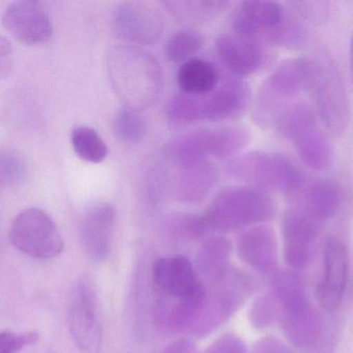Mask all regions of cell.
Wrapping results in <instances>:
<instances>
[{"label": "cell", "instance_id": "6da1fadb", "mask_svg": "<svg viewBox=\"0 0 353 353\" xmlns=\"http://www.w3.org/2000/svg\"><path fill=\"white\" fill-rule=\"evenodd\" d=\"M107 73L125 108L140 112L154 106L162 97L164 76L160 63L138 47H113L107 57Z\"/></svg>", "mask_w": 353, "mask_h": 353}, {"label": "cell", "instance_id": "7a4b0ae2", "mask_svg": "<svg viewBox=\"0 0 353 353\" xmlns=\"http://www.w3.org/2000/svg\"><path fill=\"white\" fill-rule=\"evenodd\" d=\"M249 103V86L241 77L233 75L225 78L206 96L179 94L173 97L167 105V117L177 125L203 121L221 123L243 115Z\"/></svg>", "mask_w": 353, "mask_h": 353}, {"label": "cell", "instance_id": "3957f363", "mask_svg": "<svg viewBox=\"0 0 353 353\" xmlns=\"http://www.w3.org/2000/svg\"><path fill=\"white\" fill-rule=\"evenodd\" d=\"M251 140L247 129L239 125L208 128L183 134L165 146L167 158L179 168L205 162L208 158L232 157Z\"/></svg>", "mask_w": 353, "mask_h": 353}, {"label": "cell", "instance_id": "277c9868", "mask_svg": "<svg viewBox=\"0 0 353 353\" xmlns=\"http://www.w3.org/2000/svg\"><path fill=\"white\" fill-rule=\"evenodd\" d=\"M272 198L251 185H234L221 190L203 214L210 230H230L263 222L274 216Z\"/></svg>", "mask_w": 353, "mask_h": 353}, {"label": "cell", "instance_id": "5b68a950", "mask_svg": "<svg viewBox=\"0 0 353 353\" xmlns=\"http://www.w3.org/2000/svg\"><path fill=\"white\" fill-rule=\"evenodd\" d=\"M229 176L260 190L290 193L303 187V172L286 157L274 152H253L227 164Z\"/></svg>", "mask_w": 353, "mask_h": 353}, {"label": "cell", "instance_id": "8992f818", "mask_svg": "<svg viewBox=\"0 0 353 353\" xmlns=\"http://www.w3.org/2000/svg\"><path fill=\"white\" fill-rule=\"evenodd\" d=\"M311 76V59L282 61L260 88L256 101V119L263 125H274L279 114L294 103L293 99L303 90H310Z\"/></svg>", "mask_w": 353, "mask_h": 353}, {"label": "cell", "instance_id": "52a82bcc", "mask_svg": "<svg viewBox=\"0 0 353 353\" xmlns=\"http://www.w3.org/2000/svg\"><path fill=\"white\" fill-rule=\"evenodd\" d=\"M312 61L310 90L313 94L321 121L334 134H342L350 119L348 98L342 78L334 63L326 57Z\"/></svg>", "mask_w": 353, "mask_h": 353}, {"label": "cell", "instance_id": "ba28073f", "mask_svg": "<svg viewBox=\"0 0 353 353\" xmlns=\"http://www.w3.org/2000/svg\"><path fill=\"white\" fill-rule=\"evenodd\" d=\"M68 323L79 353H100L103 328L98 295L90 276L74 283L68 305Z\"/></svg>", "mask_w": 353, "mask_h": 353}, {"label": "cell", "instance_id": "9c48e42d", "mask_svg": "<svg viewBox=\"0 0 353 353\" xmlns=\"http://www.w3.org/2000/svg\"><path fill=\"white\" fill-rule=\"evenodd\" d=\"M10 239L18 251L36 259H52L65 248L54 221L39 208H26L15 216Z\"/></svg>", "mask_w": 353, "mask_h": 353}, {"label": "cell", "instance_id": "30bf717a", "mask_svg": "<svg viewBox=\"0 0 353 353\" xmlns=\"http://www.w3.org/2000/svg\"><path fill=\"white\" fill-rule=\"evenodd\" d=\"M115 34L125 42L148 46L160 40L164 20L156 8L144 1H125L112 14Z\"/></svg>", "mask_w": 353, "mask_h": 353}, {"label": "cell", "instance_id": "8fae6325", "mask_svg": "<svg viewBox=\"0 0 353 353\" xmlns=\"http://www.w3.org/2000/svg\"><path fill=\"white\" fill-rule=\"evenodd\" d=\"M287 14L280 3L270 0H245L233 14L235 34L257 42L272 43Z\"/></svg>", "mask_w": 353, "mask_h": 353}, {"label": "cell", "instance_id": "7c38bea8", "mask_svg": "<svg viewBox=\"0 0 353 353\" xmlns=\"http://www.w3.org/2000/svg\"><path fill=\"white\" fill-rule=\"evenodd\" d=\"M5 30L26 46L45 44L53 34L52 23L42 5L32 0H16L3 15Z\"/></svg>", "mask_w": 353, "mask_h": 353}, {"label": "cell", "instance_id": "4fadbf2b", "mask_svg": "<svg viewBox=\"0 0 353 353\" xmlns=\"http://www.w3.org/2000/svg\"><path fill=\"white\" fill-rule=\"evenodd\" d=\"M117 212L108 203H97L82 216L79 236L88 257L94 262L108 259L114 239Z\"/></svg>", "mask_w": 353, "mask_h": 353}, {"label": "cell", "instance_id": "5bb4252c", "mask_svg": "<svg viewBox=\"0 0 353 353\" xmlns=\"http://www.w3.org/2000/svg\"><path fill=\"white\" fill-rule=\"evenodd\" d=\"M348 252L338 239H330L324 245L323 272L316 291L318 303L326 311L340 305L348 278Z\"/></svg>", "mask_w": 353, "mask_h": 353}, {"label": "cell", "instance_id": "9a60e30c", "mask_svg": "<svg viewBox=\"0 0 353 353\" xmlns=\"http://www.w3.org/2000/svg\"><path fill=\"white\" fill-rule=\"evenodd\" d=\"M152 276L159 294L166 296H194L205 289L193 264L185 256H167L157 260Z\"/></svg>", "mask_w": 353, "mask_h": 353}, {"label": "cell", "instance_id": "2e32d148", "mask_svg": "<svg viewBox=\"0 0 353 353\" xmlns=\"http://www.w3.org/2000/svg\"><path fill=\"white\" fill-rule=\"evenodd\" d=\"M216 48L221 61L237 77L255 74L265 63L266 54L261 43L235 32L219 36Z\"/></svg>", "mask_w": 353, "mask_h": 353}, {"label": "cell", "instance_id": "e0dca14e", "mask_svg": "<svg viewBox=\"0 0 353 353\" xmlns=\"http://www.w3.org/2000/svg\"><path fill=\"white\" fill-rule=\"evenodd\" d=\"M206 290L190 297H172L159 294L154 305V318L161 328L177 332L195 323L203 305Z\"/></svg>", "mask_w": 353, "mask_h": 353}, {"label": "cell", "instance_id": "ac0fdd59", "mask_svg": "<svg viewBox=\"0 0 353 353\" xmlns=\"http://www.w3.org/2000/svg\"><path fill=\"white\" fill-rule=\"evenodd\" d=\"M218 179V170L208 161L179 168L173 183V196L181 203H198L205 199Z\"/></svg>", "mask_w": 353, "mask_h": 353}, {"label": "cell", "instance_id": "d6986e66", "mask_svg": "<svg viewBox=\"0 0 353 353\" xmlns=\"http://www.w3.org/2000/svg\"><path fill=\"white\" fill-rule=\"evenodd\" d=\"M342 202L343 191L336 183L318 181L303 192L294 208L315 222H320L334 216Z\"/></svg>", "mask_w": 353, "mask_h": 353}, {"label": "cell", "instance_id": "ffe728a7", "mask_svg": "<svg viewBox=\"0 0 353 353\" xmlns=\"http://www.w3.org/2000/svg\"><path fill=\"white\" fill-rule=\"evenodd\" d=\"M220 73L214 63L202 59L183 63L177 72V82L183 94L202 97L214 92L220 84Z\"/></svg>", "mask_w": 353, "mask_h": 353}, {"label": "cell", "instance_id": "44dd1931", "mask_svg": "<svg viewBox=\"0 0 353 353\" xmlns=\"http://www.w3.org/2000/svg\"><path fill=\"white\" fill-rule=\"evenodd\" d=\"M161 3L177 21L188 26L208 23L229 6L224 0H164Z\"/></svg>", "mask_w": 353, "mask_h": 353}, {"label": "cell", "instance_id": "7402d4cb", "mask_svg": "<svg viewBox=\"0 0 353 353\" xmlns=\"http://www.w3.org/2000/svg\"><path fill=\"white\" fill-rule=\"evenodd\" d=\"M292 142L303 162L313 170H325L332 165V144L317 125L299 134Z\"/></svg>", "mask_w": 353, "mask_h": 353}, {"label": "cell", "instance_id": "603a6c76", "mask_svg": "<svg viewBox=\"0 0 353 353\" xmlns=\"http://www.w3.org/2000/svg\"><path fill=\"white\" fill-rule=\"evenodd\" d=\"M272 125L283 137L293 141L299 134L316 125V117L309 105L294 102L279 114Z\"/></svg>", "mask_w": 353, "mask_h": 353}, {"label": "cell", "instance_id": "cb8c5ba5", "mask_svg": "<svg viewBox=\"0 0 353 353\" xmlns=\"http://www.w3.org/2000/svg\"><path fill=\"white\" fill-rule=\"evenodd\" d=\"M71 142L77 156L85 162L99 164L108 154V148L98 132L92 128L80 125L71 132Z\"/></svg>", "mask_w": 353, "mask_h": 353}, {"label": "cell", "instance_id": "d4e9b609", "mask_svg": "<svg viewBox=\"0 0 353 353\" xmlns=\"http://www.w3.org/2000/svg\"><path fill=\"white\" fill-rule=\"evenodd\" d=\"M203 44L204 39L200 32L192 28H183L167 40L165 54L171 63H185L201 50Z\"/></svg>", "mask_w": 353, "mask_h": 353}, {"label": "cell", "instance_id": "484cf974", "mask_svg": "<svg viewBox=\"0 0 353 353\" xmlns=\"http://www.w3.org/2000/svg\"><path fill=\"white\" fill-rule=\"evenodd\" d=\"M230 245L225 239H208L198 252L197 265L203 276L208 279H219L223 272Z\"/></svg>", "mask_w": 353, "mask_h": 353}, {"label": "cell", "instance_id": "4316f807", "mask_svg": "<svg viewBox=\"0 0 353 353\" xmlns=\"http://www.w3.org/2000/svg\"><path fill=\"white\" fill-rule=\"evenodd\" d=\"M113 132L119 141L129 145H135L144 139L148 127L138 111L123 107L115 115Z\"/></svg>", "mask_w": 353, "mask_h": 353}, {"label": "cell", "instance_id": "83f0119b", "mask_svg": "<svg viewBox=\"0 0 353 353\" xmlns=\"http://www.w3.org/2000/svg\"><path fill=\"white\" fill-rule=\"evenodd\" d=\"M28 167L23 157L14 150H3L0 154V185L12 188L26 181Z\"/></svg>", "mask_w": 353, "mask_h": 353}, {"label": "cell", "instance_id": "f1b7e54d", "mask_svg": "<svg viewBox=\"0 0 353 353\" xmlns=\"http://www.w3.org/2000/svg\"><path fill=\"white\" fill-rule=\"evenodd\" d=\"M168 228L171 235L183 241L199 239L210 230L203 216L189 214L173 216L169 221Z\"/></svg>", "mask_w": 353, "mask_h": 353}, {"label": "cell", "instance_id": "f546056e", "mask_svg": "<svg viewBox=\"0 0 353 353\" xmlns=\"http://www.w3.org/2000/svg\"><path fill=\"white\" fill-rule=\"evenodd\" d=\"M39 340V334L34 332L16 334L3 332L0 334V353H18L26 347L34 344Z\"/></svg>", "mask_w": 353, "mask_h": 353}, {"label": "cell", "instance_id": "4dcf8cb0", "mask_svg": "<svg viewBox=\"0 0 353 353\" xmlns=\"http://www.w3.org/2000/svg\"><path fill=\"white\" fill-rule=\"evenodd\" d=\"M206 353H241V350L234 338L226 336L214 342Z\"/></svg>", "mask_w": 353, "mask_h": 353}, {"label": "cell", "instance_id": "1f68e13d", "mask_svg": "<svg viewBox=\"0 0 353 353\" xmlns=\"http://www.w3.org/2000/svg\"><path fill=\"white\" fill-rule=\"evenodd\" d=\"M325 5L324 3H295L297 10L301 12V15L310 19L320 20L325 16L326 6L321 8V6Z\"/></svg>", "mask_w": 353, "mask_h": 353}, {"label": "cell", "instance_id": "d6a6232c", "mask_svg": "<svg viewBox=\"0 0 353 353\" xmlns=\"http://www.w3.org/2000/svg\"><path fill=\"white\" fill-rule=\"evenodd\" d=\"M163 353H196V348L192 341L181 339L171 343Z\"/></svg>", "mask_w": 353, "mask_h": 353}, {"label": "cell", "instance_id": "836d02e7", "mask_svg": "<svg viewBox=\"0 0 353 353\" xmlns=\"http://www.w3.org/2000/svg\"><path fill=\"white\" fill-rule=\"evenodd\" d=\"M349 59H350L351 79H352V81H353V34H352V37H351L350 57H349Z\"/></svg>", "mask_w": 353, "mask_h": 353}]
</instances>
